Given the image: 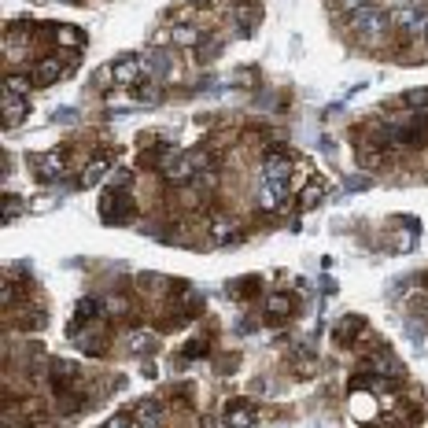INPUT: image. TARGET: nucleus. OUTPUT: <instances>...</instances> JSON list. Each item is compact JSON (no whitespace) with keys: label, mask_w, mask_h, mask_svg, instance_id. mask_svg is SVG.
Masks as SVG:
<instances>
[{"label":"nucleus","mask_w":428,"mask_h":428,"mask_svg":"<svg viewBox=\"0 0 428 428\" xmlns=\"http://www.w3.org/2000/svg\"><path fill=\"white\" fill-rule=\"evenodd\" d=\"M255 288H258V277H251V281H244V284H240V292H244V295H251Z\"/></svg>","instance_id":"obj_38"},{"label":"nucleus","mask_w":428,"mask_h":428,"mask_svg":"<svg viewBox=\"0 0 428 428\" xmlns=\"http://www.w3.org/2000/svg\"><path fill=\"white\" fill-rule=\"evenodd\" d=\"M288 192H292V185L284 177H263V185H258V207L274 211V207H281L288 200Z\"/></svg>","instance_id":"obj_3"},{"label":"nucleus","mask_w":428,"mask_h":428,"mask_svg":"<svg viewBox=\"0 0 428 428\" xmlns=\"http://www.w3.org/2000/svg\"><path fill=\"white\" fill-rule=\"evenodd\" d=\"M108 174H111V159H108V155H93V159H89V166L82 170V189L100 185Z\"/></svg>","instance_id":"obj_8"},{"label":"nucleus","mask_w":428,"mask_h":428,"mask_svg":"<svg viewBox=\"0 0 428 428\" xmlns=\"http://www.w3.org/2000/svg\"><path fill=\"white\" fill-rule=\"evenodd\" d=\"M152 336L148 332H133V336H129V351H152Z\"/></svg>","instance_id":"obj_29"},{"label":"nucleus","mask_w":428,"mask_h":428,"mask_svg":"<svg viewBox=\"0 0 428 428\" xmlns=\"http://www.w3.org/2000/svg\"><path fill=\"white\" fill-rule=\"evenodd\" d=\"M133 100L140 103V108H159V103H163V85H137L133 89Z\"/></svg>","instance_id":"obj_18"},{"label":"nucleus","mask_w":428,"mask_h":428,"mask_svg":"<svg viewBox=\"0 0 428 428\" xmlns=\"http://www.w3.org/2000/svg\"><path fill=\"white\" fill-rule=\"evenodd\" d=\"M362 388H381V384L373 373H358V377H351V392H362Z\"/></svg>","instance_id":"obj_32"},{"label":"nucleus","mask_w":428,"mask_h":428,"mask_svg":"<svg viewBox=\"0 0 428 428\" xmlns=\"http://www.w3.org/2000/svg\"><path fill=\"white\" fill-rule=\"evenodd\" d=\"M351 30L362 37V41H381V37L392 30V11H384L377 4H369V8H362L358 15H351Z\"/></svg>","instance_id":"obj_1"},{"label":"nucleus","mask_w":428,"mask_h":428,"mask_svg":"<svg viewBox=\"0 0 428 428\" xmlns=\"http://www.w3.org/2000/svg\"><path fill=\"white\" fill-rule=\"evenodd\" d=\"M137 425L140 428H163V406L155 403V399H145V403L137 406Z\"/></svg>","instance_id":"obj_14"},{"label":"nucleus","mask_w":428,"mask_h":428,"mask_svg":"<svg viewBox=\"0 0 428 428\" xmlns=\"http://www.w3.org/2000/svg\"><path fill=\"white\" fill-rule=\"evenodd\" d=\"M362 325H366V321H362V318H344L340 325H336V340H340V344H347V340H355L358 332H351V329H362Z\"/></svg>","instance_id":"obj_25"},{"label":"nucleus","mask_w":428,"mask_h":428,"mask_svg":"<svg viewBox=\"0 0 428 428\" xmlns=\"http://www.w3.org/2000/svg\"><path fill=\"white\" fill-rule=\"evenodd\" d=\"M78 377H82V366H78V362H67V358L52 362V384H56V392H63V388L74 384Z\"/></svg>","instance_id":"obj_7"},{"label":"nucleus","mask_w":428,"mask_h":428,"mask_svg":"<svg viewBox=\"0 0 428 428\" xmlns=\"http://www.w3.org/2000/svg\"><path fill=\"white\" fill-rule=\"evenodd\" d=\"M145 74L148 78H174L177 74V63L166 56L163 48H148L145 52Z\"/></svg>","instance_id":"obj_4"},{"label":"nucleus","mask_w":428,"mask_h":428,"mask_svg":"<svg viewBox=\"0 0 428 428\" xmlns=\"http://www.w3.org/2000/svg\"><path fill=\"white\" fill-rule=\"evenodd\" d=\"M74 340H78V347H82L85 355H103L108 351V340H103L100 329H89L85 336H74Z\"/></svg>","instance_id":"obj_17"},{"label":"nucleus","mask_w":428,"mask_h":428,"mask_svg":"<svg viewBox=\"0 0 428 428\" xmlns=\"http://www.w3.org/2000/svg\"><path fill=\"white\" fill-rule=\"evenodd\" d=\"M56 41L59 45H71V48H78V45H82L85 41V37H82V30H78V26H56Z\"/></svg>","instance_id":"obj_26"},{"label":"nucleus","mask_w":428,"mask_h":428,"mask_svg":"<svg viewBox=\"0 0 428 428\" xmlns=\"http://www.w3.org/2000/svg\"><path fill=\"white\" fill-rule=\"evenodd\" d=\"M406 336H410V340L418 344V347L425 344V325H421L418 318H410V321H406Z\"/></svg>","instance_id":"obj_31"},{"label":"nucleus","mask_w":428,"mask_h":428,"mask_svg":"<svg viewBox=\"0 0 428 428\" xmlns=\"http://www.w3.org/2000/svg\"><path fill=\"white\" fill-rule=\"evenodd\" d=\"M133 214H137L133 200H129L126 192H115V214L108 218V222H119V226H126V222H133Z\"/></svg>","instance_id":"obj_16"},{"label":"nucleus","mask_w":428,"mask_h":428,"mask_svg":"<svg viewBox=\"0 0 428 428\" xmlns=\"http://www.w3.org/2000/svg\"><path fill=\"white\" fill-rule=\"evenodd\" d=\"M96 314H100V303H96V300H82V303L74 307V318H78V321H82V318L89 321V318H96Z\"/></svg>","instance_id":"obj_28"},{"label":"nucleus","mask_w":428,"mask_h":428,"mask_svg":"<svg viewBox=\"0 0 428 428\" xmlns=\"http://www.w3.org/2000/svg\"><path fill=\"white\" fill-rule=\"evenodd\" d=\"M67 152H48L37 159V174H41V181H52V177H59L63 174V166H67V159H63Z\"/></svg>","instance_id":"obj_13"},{"label":"nucleus","mask_w":428,"mask_h":428,"mask_svg":"<svg viewBox=\"0 0 428 428\" xmlns=\"http://www.w3.org/2000/svg\"><path fill=\"white\" fill-rule=\"evenodd\" d=\"M292 170H295V163L284 152H270L266 163H263V177H284V181H288Z\"/></svg>","instance_id":"obj_9"},{"label":"nucleus","mask_w":428,"mask_h":428,"mask_svg":"<svg viewBox=\"0 0 428 428\" xmlns=\"http://www.w3.org/2000/svg\"><path fill=\"white\" fill-rule=\"evenodd\" d=\"M421 284H425V288H428V274H425V277H421Z\"/></svg>","instance_id":"obj_40"},{"label":"nucleus","mask_w":428,"mask_h":428,"mask_svg":"<svg viewBox=\"0 0 428 428\" xmlns=\"http://www.w3.org/2000/svg\"><path fill=\"white\" fill-rule=\"evenodd\" d=\"M100 314L122 318V314H129V300H126V295H108V300H103V307H100Z\"/></svg>","instance_id":"obj_22"},{"label":"nucleus","mask_w":428,"mask_h":428,"mask_svg":"<svg viewBox=\"0 0 428 428\" xmlns=\"http://www.w3.org/2000/svg\"><path fill=\"white\" fill-rule=\"evenodd\" d=\"M218 52H222V41H207V45H200V48H196V56L207 63V59H214Z\"/></svg>","instance_id":"obj_33"},{"label":"nucleus","mask_w":428,"mask_h":428,"mask_svg":"<svg viewBox=\"0 0 428 428\" xmlns=\"http://www.w3.org/2000/svg\"><path fill=\"white\" fill-rule=\"evenodd\" d=\"M22 207H26V203H22L19 196H8V214H4V218H8V222H15V218H19V211H22Z\"/></svg>","instance_id":"obj_34"},{"label":"nucleus","mask_w":428,"mask_h":428,"mask_svg":"<svg viewBox=\"0 0 428 428\" xmlns=\"http://www.w3.org/2000/svg\"><path fill=\"white\" fill-rule=\"evenodd\" d=\"M4 307H15V284L4 281Z\"/></svg>","instance_id":"obj_36"},{"label":"nucleus","mask_w":428,"mask_h":428,"mask_svg":"<svg viewBox=\"0 0 428 428\" xmlns=\"http://www.w3.org/2000/svg\"><path fill=\"white\" fill-rule=\"evenodd\" d=\"M321 192H325V181H314V185H310V189L303 192V200H300L303 211H310V207H314V203L321 200Z\"/></svg>","instance_id":"obj_27"},{"label":"nucleus","mask_w":428,"mask_h":428,"mask_svg":"<svg viewBox=\"0 0 428 428\" xmlns=\"http://www.w3.org/2000/svg\"><path fill=\"white\" fill-rule=\"evenodd\" d=\"M34 85L37 82H34V78H26V74H8L4 78V93H15V96H30Z\"/></svg>","instance_id":"obj_20"},{"label":"nucleus","mask_w":428,"mask_h":428,"mask_svg":"<svg viewBox=\"0 0 428 428\" xmlns=\"http://www.w3.org/2000/svg\"><path fill=\"white\" fill-rule=\"evenodd\" d=\"M369 4H373V0H336V8L347 11V15H358V11L369 8Z\"/></svg>","instance_id":"obj_30"},{"label":"nucleus","mask_w":428,"mask_h":428,"mask_svg":"<svg viewBox=\"0 0 428 428\" xmlns=\"http://www.w3.org/2000/svg\"><path fill=\"white\" fill-rule=\"evenodd\" d=\"M403 108L428 111V89H410V93H403Z\"/></svg>","instance_id":"obj_23"},{"label":"nucleus","mask_w":428,"mask_h":428,"mask_svg":"<svg viewBox=\"0 0 428 428\" xmlns=\"http://www.w3.org/2000/svg\"><path fill=\"white\" fill-rule=\"evenodd\" d=\"M233 22H237L240 37H251V34H255V26H258V8L244 0V4H237V8H233Z\"/></svg>","instance_id":"obj_10"},{"label":"nucleus","mask_w":428,"mask_h":428,"mask_svg":"<svg viewBox=\"0 0 428 428\" xmlns=\"http://www.w3.org/2000/svg\"><path fill=\"white\" fill-rule=\"evenodd\" d=\"M425 37H428V30H425Z\"/></svg>","instance_id":"obj_41"},{"label":"nucleus","mask_w":428,"mask_h":428,"mask_svg":"<svg viewBox=\"0 0 428 428\" xmlns=\"http://www.w3.org/2000/svg\"><path fill=\"white\" fill-rule=\"evenodd\" d=\"M170 45H177V48H200V30H192V26H174V30H170Z\"/></svg>","instance_id":"obj_19"},{"label":"nucleus","mask_w":428,"mask_h":428,"mask_svg":"<svg viewBox=\"0 0 428 428\" xmlns=\"http://www.w3.org/2000/svg\"><path fill=\"white\" fill-rule=\"evenodd\" d=\"M59 74H63V63H59L56 56H45V59L34 63V74H30V78H34L37 85H52Z\"/></svg>","instance_id":"obj_11"},{"label":"nucleus","mask_w":428,"mask_h":428,"mask_svg":"<svg viewBox=\"0 0 428 428\" xmlns=\"http://www.w3.org/2000/svg\"><path fill=\"white\" fill-rule=\"evenodd\" d=\"M226 418H229V428H251L255 425V410L248 403H229Z\"/></svg>","instance_id":"obj_15"},{"label":"nucleus","mask_w":428,"mask_h":428,"mask_svg":"<svg viewBox=\"0 0 428 428\" xmlns=\"http://www.w3.org/2000/svg\"><path fill=\"white\" fill-rule=\"evenodd\" d=\"M362 189H369V177H351L347 181V192H362Z\"/></svg>","instance_id":"obj_35"},{"label":"nucleus","mask_w":428,"mask_h":428,"mask_svg":"<svg viewBox=\"0 0 428 428\" xmlns=\"http://www.w3.org/2000/svg\"><path fill=\"white\" fill-rule=\"evenodd\" d=\"M103 428H129V418H111Z\"/></svg>","instance_id":"obj_39"},{"label":"nucleus","mask_w":428,"mask_h":428,"mask_svg":"<svg viewBox=\"0 0 428 428\" xmlns=\"http://www.w3.org/2000/svg\"><path fill=\"white\" fill-rule=\"evenodd\" d=\"M203 351H207V344H203V340H192V344L185 347V355H189V358H192V355H203Z\"/></svg>","instance_id":"obj_37"},{"label":"nucleus","mask_w":428,"mask_h":428,"mask_svg":"<svg viewBox=\"0 0 428 428\" xmlns=\"http://www.w3.org/2000/svg\"><path fill=\"white\" fill-rule=\"evenodd\" d=\"M214 240L226 244V248H233V244H240V233L233 229L229 222H214Z\"/></svg>","instance_id":"obj_24"},{"label":"nucleus","mask_w":428,"mask_h":428,"mask_svg":"<svg viewBox=\"0 0 428 428\" xmlns=\"http://www.w3.org/2000/svg\"><path fill=\"white\" fill-rule=\"evenodd\" d=\"M392 30L406 34V37H425L428 8L425 4H399V8H392Z\"/></svg>","instance_id":"obj_2"},{"label":"nucleus","mask_w":428,"mask_h":428,"mask_svg":"<svg viewBox=\"0 0 428 428\" xmlns=\"http://www.w3.org/2000/svg\"><path fill=\"white\" fill-rule=\"evenodd\" d=\"M137 74H145V59H137V56H122L119 63H111V78L119 85L137 82Z\"/></svg>","instance_id":"obj_6"},{"label":"nucleus","mask_w":428,"mask_h":428,"mask_svg":"<svg viewBox=\"0 0 428 428\" xmlns=\"http://www.w3.org/2000/svg\"><path fill=\"white\" fill-rule=\"evenodd\" d=\"M292 310H295L292 295H270L263 314H266V321H284V318H292Z\"/></svg>","instance_id":"obj_12"},{"label":"nucleus","mask_w":428,"mask_h":428,"mask_svg":"<svg viewBox=\"0 0 428 428\" xmlns=\"http://www.w3.org/2000/svg\"><path fill=\"white\" fill-rule=\"evenodd\" d=\"M373 373H377V377H381V373H384V377H403V366H399V358H392V355H377V358H373Z\"/></svg>","instance_id":"obj_21"},{"label":"nucleus","mask_w":428,"mask_h":428,"mask_svg":"<svg viewBox=\"0 0 428 428\" xmlns=\"http://www.w3.org/2000/svg\"><path fill=\"white\" fill-rule=\"evenodd\" d=\"M0 108H4V126L8 129H15L19 122H26V115H30V103H26V96H15V93L0 96Z\"/></svg>","instance_id":"obj_5"}]
</instances>
